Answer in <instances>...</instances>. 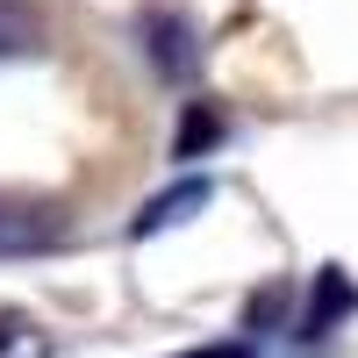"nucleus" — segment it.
<instances>
[{"label":"nucleus","instance_id":"1","mask_svg":"<svg viewBox=\"0 0 358 358\" xmlns=\"http://www.w3.org/2000/svg\"><path fill=\"white\" fill-rule=\"evenodd\" d=\"M143 57H151V72L158 79H172V86H187V79H201V29H194V15L179 8V0H151L143 8Z\"/></svg>","mask_w":358,"mask_h":358},{"label":"nucleus","instance_id":"2","mask_svg":"<svg viewBox=\"0 0 358 358\" xmlns=\"http://www.w3.org/2000/svg\"><path fill=\"white\" fill-rule=\"evenodd\" d=\"M65 244V215L50 201H29V194H0V258H36Z\"/></svg>","mask_w":358,"mask_h":358},{"label":"nucleus","instance_id":"3","mask_svg":"<svg viewBox=\"0 0 358 358\" xmlns=\"http://www.w3.org/2000/svg\"><path fill=\"white\" fill-rule=\"evenodd\" d=\"M194 208H208V179H179L172 194H151L143 201V215L129 222V236H158V229H179L194 215Z\"/></svg>","mask_w":358,"mask_h":358},{"label":"nucleus","instance_id":"4","mask_svg":"<svg viewBox=\"0 0 358 358\" xmlns=\"http://www.w3.org/2000/svg\"><path fill=\"white\" fill-rule=\"evenodd\" d=\"M36 43H43L36 0H0V65H8V57H29Z\"/></svg>","mask_w":358,"mask_h":358},{"label":"nucleus","instance_id":"5","mask_svg":"<svg viewBox=\"0 0 358 358\" xmlns=\"http://www.w3.org/2000/svg\"><path fill=\"white\" fill-rule=\"evenodd\" d=\"M351 308V280L337 273V265H322V280H315V301H308V315H301V337H322L330 322Z\"/></svg>","mask_w":358,"mask_h":358},{"label":"nucleus","instance_id":"6","mask_svg":"<svg viewBox=\"0 0 358 358\" xmlns=\"http://www.w3.org/2000/svg\"><path fill=\"white\" fill-rule=\"evenodd\" d=\"M222 129H229L222 115L208 108V101H194V108H187V122H179V136H172V158H201L208 143H222Z\"/></svg>","mask_w":358,"mask_h":358},{"label":"nucleus","instance_id":"7","mask_svg":"<svg viewBox=\"0 0 358 358\" xmlns=\"http://www.w3.org/2000/svg\"><path fill=\"white\" fill-rule=\"evenodd\" d=\"M0 358H50V337H43L29 315L0 308Z\"/></svg>","mask_w":358,"mask_h":358},{"label":"nucleus","instance_id":"8","mask_svg":"<svg viewBox=\"0 0 358 358\" xmlns=\"http://www.w3.org/2000/svg\"><path fill=\"white\" fill-rule=\"evenodd\" d=\"M179 358H258L251 344H194V351H179Z\"/></svg>","mask_w":358,"mask_h":358}]
</instances>
